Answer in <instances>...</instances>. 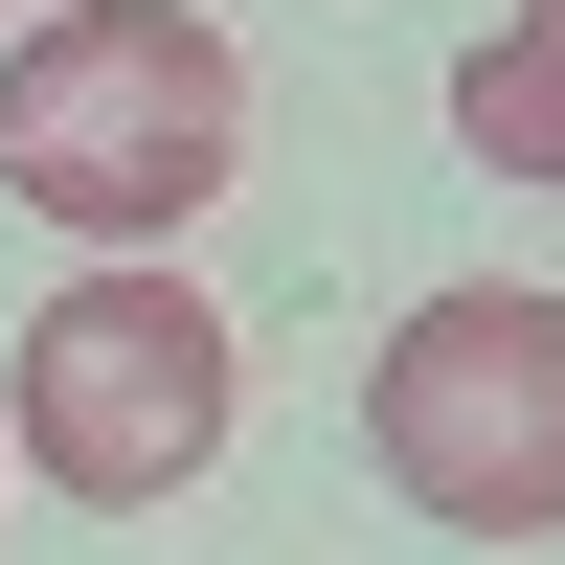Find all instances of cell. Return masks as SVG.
<instances>
[{"mask_svg":"<svg viewBox=\"0 0 565 565\" xmlns=\"http://www.w3.org/2000/svg\"><path fill=\"white\" fill-rule=\"evenodd\" d=\"M0 430H23V476H45V498H114V521H136V498H181L226 430H249V340H226L204 271L114 249V271H68V295L23 317Z\"/></svg>","mask_w":565,"mask_h":565,"instance_id":"obj_2","label":"cell"},{"mask_svg":"<svg viewBox=\"0 0 565 565\" xmlns=\"http://www.w3.org/2000/svg\"><path fill=\"white\" fill-rule=\"evenodd\" d=\"M226 181H249V45L204 0H45L0 45V204L90 249H181Z\"/></svg>","mask_w":565,"mask_h":565,"instance_id":"obj_1","label":"cell"},{"mask_svg":"<svg viewBox=\"0 0 565 565\" xmlns=\"http://www.w3.org/2000/svg\"><path fill=\"white\" fill-rule=\"evenodd\" d=\"M543 23H565V0H543Z\"/></svg>","mask_w":565,"mask_h":565,"instance_id":"obj_5","label":"cell"},{"mask_svg":"<svg viewBox=\"0 0 565 565\" xmlns=\"http://www.w3.org/2000/svg\"><path fill=\"white\" fill-rule=\"evenodd\" d=\"M362 452L407 476V521L543 543V521H565V295H521V271L407 295V340L362 362Z\"/></svg>","mask_w":565,"mask_h":565,"instance_id":"obj_3","label":"cell"},{"mask_svg":"<svg viewBox=\"0 0 565 565\" xmlns=\"http://www.w3.org/2000/svg\"><path fill=\"white\" fill-rule=\"evenodd\" d=\"M452 136H476L498 181H565V23H543V0L498 45H452Z\"/></svg>","mask_w":565,"mask_h":565,"instance_id":"obj_4","label":"cell"}]
</instances>
